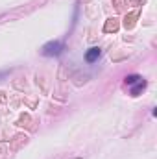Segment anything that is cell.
Returning <instances> with one entry per match:
<instances>
[{
    "label": "cell",
    "mask_w": 157,
    "mask_h": 159,
    "mask_svg": "<svg viewBox=\"0 0 157 159\" xmlns=\"http://www.w3.org/2000/svg\"><path fill=\"white\" fill-rule=\"evenodd\" d=\"M61 50H63V44L59 41H52V43H48V44L43 46V54L44 56H59Z\"/></svg>",
    "instance_id": "cell-1"
},
{
    "label": "cell",
    "mask_w": 157,
    "mask_h": 159,
    "mask_svg": "<svg viewBox=\"0 0 157 159\" xmlns=\"http://www.w3.org/2000/svg\"><path fill=\"white\" fill-rule=\"evenodd\" d=\"M98 57H100V48H98V46H92V48H89V50H87V54H85V59H87L89 63L96 61Z\"/></svg>",
    "instance_id": "cell-2"
},
{
    "label": "cell",
    "mask_w": 157,
    "mask_h": 159,
    "mask_svg": "<svg viewBox=\"0 0 157 159\" xmlns=\"http://www.w3.org/2000/svg\"><path fill=\"white\" fill-rule=\"evenodd\" d=\"M144 85H146L144 81H139V85H137V87H135V89L131 91V94H133V96H137V94L141 93V89H144Z\"/></svg>",
    "instance_id": "cell-3"
},
{
    "label": "cell",
    "mask_w": 157,
    "mask_h": 159,
    "mask_svg": "<svg viewBox=\"0 0 157 159\" xmlns=\"http://www.w3.org/2000/svg\"><path fill=\"white\" fill-rule=\"evenodd\" d=\"M137 81H141L139 76H128V78H126V83H128V85H133V83H137Z\"/></svg>",
    "instance_id": "cell-4"
}]
</instances>
